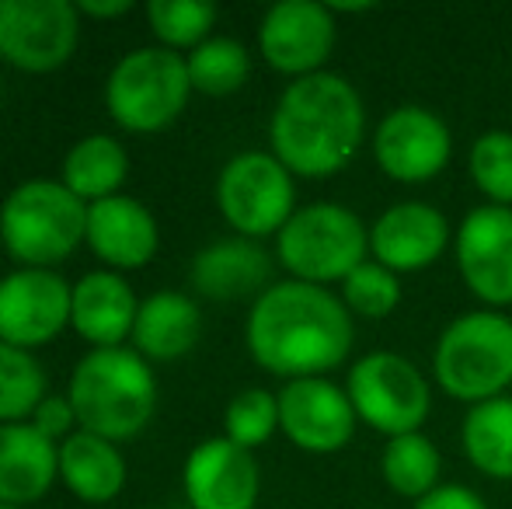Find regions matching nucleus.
Masks as SVG:
<instances>
[{
  "label": "nucleus",
  "mask_w": 512,
  "mask_h": 509,
  "mask_svg": "<svg viewBox=\"0 0 512 509\" xmlns=\"http://www.w3.org/2000/svg\"><path fill=\"white\" fill-rule=\"evenodd\" d=\"M244 342L262 370L283 381H304L349 360L356 328L349 307L328 286L283 279L251 304Z\"/></svg>",
  "instance_id": "obj_1"
},
{
  "label": "nucleus",
  "mask_w": 512,
  "mask_h": 509,
  "mask_svg": "<svg viewBox=\"0 0 512 509\" xmlns=\"http://www.w3.org/2000/svg\"><path fill=\"white\" fill-rule=\"evenodd\" d=\"M366 140V109L342 74L300 77L286 84L269 119L272 154L293 178H331L345 171Z\"/></svg>",
  "instance_id": "obj_2"
},
{
  "label": "nucleus",
  "mask_w": 512,
  "mask_h": 509,
  "mask_svg": "<svg viewBox=\"0 0 512 509\" xmlns=\"http://www.w3.org/2000/svg\"><path fill=\"white\" fill-rule=\"evenodd\" d=\"M67 398L77 412V426L112 443L133 440L150 426L157 412L154 367L136 349H91L70 374Z\"/></svg>",
  "instance_id": "obj_3"
},
{
  "label": "nucleus",
  "mask_w": 512,
  "mask_h": 509,
  "mask_svg": "<svg viewBox=\"0 0 512 509\" xmlns=\"http://www.w3.org/2000/svg\"><path fill=\"white\" fill-rule=\"evenodd\" d=\"M4 252L21 269H53L77 252L88 234V203L63 182L28 178L0 203Z\"/></svg>",
  "instance_id": "obj_4"
},
{
  "label": "nucleus",
  "mask_w": 512,
  "mask_h": 509,
  "mask_svg": "<svg viewBox=\"0 0 512 509\" xmlns=\"http://www.w3.org/2000/svg\"><path fill=\"white\" fill-rule=\"evenodd\" d=\"M432 377L443 394L467 405L502 398L512 384V318L467 311L443 328L432 349Z\"/></svg>",
  "instance_id": "obj_5"
},
{
  "label": "nucleus",
  "mask_w": 512,
  "mask_h": 509,
  "mask_svg": "<svg viewBox=\"0 0 512 509\" xmlns=\"http://www.w3.org/2000/svg\"><path fill=\"white\" fill-rule=\"evenodd\" d=\"M276 258L293 279L314 286L342 283L370 258V227L342 203L300 206L276 234Z\"/></svg>",
  "instance_id": "obj_6"
},
{
  "label": "nucleus",
  "mask_w": 512,
  "mask_h": 509,
  "mask_svg": "<svg viewBox=\"0 0 512 509\" xmlns=\"http://www.w3.org/2000/svg\"><path fill=\"white\" fill-rule=\"evenodd\" d=\"M189 98V63L164 46L126 53L105 81V109L126 133H161L182 116Z\"/></svg>",
  "instance_id": "obj_7"
},
{
  "label": "nucleus",
  "mask_w": 512,
  "mask_h": 509,
  "mask_svg": "<svg viewBox=\"0 0 512 509\" xmlns=\"http://www.w3.org/2000/svg\"><path fill=\"white\" fill-rule=\"evenodd\" d=\"M345 394L356 408V419L387 440L422 433V422L432 412V387L425 374L408 356L391 349H377L352 363Z\"/></svg>",
  "instance_id": "obj_8"
},
{
  "label": "nucleus",
  "mask_w": 512,
  "mask_h": 509,
  "mask_svg": "<svg viewBox=\"0 0 512 509\" xmlns=\"http://www.w3.org/2000/svg\"><path fill=\"white\" fill-rule=\"evenodd\" d=\"M216 210L234 234L262 241L283 231L297 213V185L272 150H244L216 175Z\"/></svg>",
  "instance_id": "obj_9"
},
{
  "label": "nucleus",
  "mask_w": 512,
  "mask_h": 509,
  "mask_svg": "<svg viewBox=\"0 0 512 509\" xmlns=\"http://www.w3.org/2000/svg\"><path fill=\"white\" fill-rule=\"evenodd\" d=\"M81 42L70 0H0V60L25 74L60 70Z\"/></svg>",
  "instance_id": "obj_10"
},
{
  "label": "nucleus",
  "mask_w": 512,
  "mask_h": 509,
  "mask_svg": "<svg viewBox=\"0 0 512 509\" xmlns=\"http://www.w3.org/2000/svg\"><path fill=\"white\" fill-rule=\"evenodd\" d=\"M338 25L331 4L317 0H279L258 25V53L276 74L293 81L321 74L335 53Z\"/></svg>",
  "instance_id": "obj_11"
},
{
  "label": "nucleus",
  "mask_w": 512,
  "mask_h": 509,
  "mask_svg": "<svg viewBox=\"0 0 512 509\" xmlns=\"http://www.w3.org/2000/svg\"><path fill=\"white\" fill-rule=\"evenodd\" d=\"M373 157L387 178L422 185L446 171L453 157V133L425 105H398L373 129Z\"/></svg>",
  "instance_id": "obj_12"
},
{
  "label": "nucleus",
  "mask_w": 512,
  "mask_h": 509,
  "mask_svg": "<svg viewBox=\"0 0 512 509\" xmlns=\"http://www.w3.org/2000/svg\"><path fill=\"white\" fill-rule=\"evenodd\" d=\"M453 258L467 290L488 307L512 304V206L481 203L457 224Z\"/></svg>",
  "instance_id": "obj_13"
},
{
  "label": "nucleus",
  "mask_w": 512,
  "mask_h": 509,
  "mask_svg": "<svg viewBox=\"0 0 512 509\" xmlns=\"http://www.w3.org/2000/svg\"><path fill=\"white\" fill-rule=\"evenodd\" d=\"M74 286L56 269H14L0 279V342L39 349L70 325Z\"/></svg>",
  "instance_id": "obj_14"
},
{
  "label": "nucleus",
  "mask_w": 512,
  "mask_h": 509,
  "mask_svg": "<svg viewBox=\"0 0 512 509\" xmlns=\"http://www.w3.org/2000/svg\"><path fill=\"white\" fill-rule=\"evenodd\" d=\"M356 408L328 377L286 381L279 391V429L304 454H338L356 436Z\"/></svg>",
  "instance_id": "obj_15"
},
{
  "label": "nucleus",
  "mask_w": 512,
  "mask_h": 509,
  "mask_svg": "<svg viewBox=\"0 0 512 509\" xmlns=\"http://www.w3.org/2000/svg\"><path fill=\"white\" fill-rule=\"evenodd\" d=\"M182 485L192 509H255L262 471L251 450L227 436H209L185 457Z\"/></svg>",
  "instance_id": "obj_16"
},
{
  "label": "nucleus",
  "mask_w": 512,
  "mask_h": 509,
  "mask_svg": "<svg viewBox=\"0 0 512 509\" xmlns=\"http://www.w3.org/2000/svg\"><path fill=\"white\" fill-rule=\"evenodd\" d=\"M453 227L443 210L422 199H405L380 213L370 224V258L405 276L436 265L450 252Z\"/></svg>",
  "instance_id": "obj_17"
},
{
  "label": "nucleus",
  "mask_w": 512,
  "mask_h": 509,
  "mask_svg": "<svg viewBox=\"0 0 512 509\" xmlns=\"http://www.w3.org/2000/svg\"><path fill=\"white\" fill-rule=\"evenodd\" d=\"M88 248L112 272L143 269L161 248V227L154 213L133 196H108L88 206Z\"/></svg>",
  "instance_id": "obj_18"
},
{
  "label": "nucleus",
  "mask_w": 512,
  "mask_h": 509,
  "mask_svg": "<svg viewBox=\"0 0 512 509\" xmlns=\"http://www.w3.org/2000/svg\"><path fill=\"white\" fill-rule=\"evenodd\" d=\"M140 297L122 272L98 269L74 283L70 297V328L95 349H115L133 339Z\"/></svg>",
  "instance_id": "obj_19"
},
{
  "label": "nucleus",
  "mask_w": 512,
  "mask_h": 509,
  "mask_svg": "<svg viewBox=\"0 0 512 509\" xmlns=\"http://www.w3.org/2000/svg\"><path fill=\"white\" fill-rule=\"evenodd\" d=\"M192 286L206 300H258L272 286V255L241 234L220 238L192 258Z\"/></svg>",
  "instance_id": "obj_20"
},
{
  "label": "nucleus",
  "mask_w": 512,
  "mask_h": 509,
  "mask_svg": "<svg viewBox=\"0 0 512 509\" xmlns=\"http://www.w3.org/2000/svg\"><path fill=\"white\" fill-rule=\"evenodd\" d=\"M60 478V443L46 440L32 422L0 426V503H39Z\"/></svg>",
  "instance_id": "obj_21"
},
{
  "label": "nucleus",
  "mask_w": 512,
  "mask_h": 509,
  "mask_svg": "<svg viewBox=\"0 0 512 509\" xmlns=\"http://www.w3.org/2000/svg\"><path fill=\"white\" fill-rule=\"evenodd\" d=\"M203 335V311L189 293L157 290L140 300V314L133 325V349L143 360L175 363L196 349Z\"/></svg>",
  "instance_id": "obj_22"
},
{
  "label": "nucleus",
  "mask_w": 512,
  "mask_h": 509,
  "mask_svg": "<svg viewBox=\"0 0 512 509\" xmlns=\"http://www.w3.org/2000/svg\"><path fill=\"white\" fill-rule=\"evenodd\" d=\"M126 475H129L126 457L105 436L77 429L74 436H67L60 443V482L81 503L91 506L112 503L126 489Z\"/></svg>",
  "instance_id": "obj_23"
},
{
  "label": "nucleus",
  "mask_w": 512,
  "mask_h": 509,
  "mask_svg": "<svg viewBox=\"0 0 512 509\" xmlns=\"http://www.w3.org/2000/svg\"><path fill=\"white\" fill-rule=\"evenodd\" d=\"M129 175V154L115 136L91 133L77 140L63 157V178L60 182L74 192L84 203H98V199L119 196L122 182Z\"/></svg>",
  "instance_id": "obj_24"
},
{
  "label": "nucleus",
  "mask_w": 512,
  "mask_h": 509,
  "mask_svg": "<svg viewBox=\"0 0 512 509\" xmlns=\"http://www.w3.org/2000/svg\"><path fill=\"white\" fill-rule=\"evenodd\" d=\"M460 443L474 468L495 482H512V394L471 405L460 426Z\"/></svg>",
  "instance_id": "obj_25"
},
{
  "label": "nucleus",
  "mask_w": 512,
  "mask_h": 509,
  "mask_svg": "<svg viewBox=\"0 0 512 509\" xmlns=\"http://www.w3.org/2000/svg\"><path fill=\"white\" fill-rule=\"evenodd\" d=\"M380 475H384L387 489L398 492L405 499H425L429 492L439 489V475H443V454L425 433H408L387 440L384 454H380Z\"/></svg>",
  "instance_id": "obj_26"
},
{
  "label": "nucleus",
  "mask_w": 512,
  "mask_h": 509,
  "mask_svg": "<svg viewBox=\"0 0 512 509\" xmlns=\"http://www.w3.org/2000/svg\"><path fill=\"white\" fill-rule=\"evenodd\" d=\"M189 81L192 91L209 98H227L241 91L251 77V53L244 42L230 35H209L203 46H196L189 56Z\"/></svg>",
  "instance_id": "obj_27"
},
{
  "label": "nucleus",
  "mask_w": 512,
  "mask_h": 509,
  "mask_svg": "<svg viewBox=\"0 0 512 509\" xmlns=\"http://www.w3.org/2000/svg\"><path fill=\"white\" fill-rule=\"evenodd\" d=\"M46 370L28 349L0 342V426L32 419L46 398Z\"/></svg>",
  "instance_id": "obj_28"
},
{
  "label": "nucleus",
  "mask_w": 512,
  "mask_h": 509,
  "mask_svg": "<svg viewBox=\"0 0 512 509\" xmlns=\"http://www.w3.org/2000/svg\"><path fill=\"white\" fill-rule=\"evenodd\" d=\"M147 25L154 32L157 46L164 49H196L213 35L216 7L206 0H150Z\"/></svg>",
  "instance_id": "obj_29"
},
{
  "label": "nucleus",
  "mask_w": 512,
  "mask_h": 509,
  "mask_svg": "<svg viewBox=\"0 0 512 509\" xmlns=\"http://www.w3.org/2000/svg\"><path fill=\"white\" fill-rule=\"evenodd\" d=\"M342 304L359 318H391L401 304V276L380 265L377 258H366L342 279Z\"/></svg>",
  "instance_id": "obj_30"
},
{
  "label": "nucleus",
  "mask_w": 512,
  "mask_h": 509,
  "mask_svg": "<svg viewBox=\"0 0 512 509\" xmlns=\"http://www.w3.org/2000/svg\"><path fill=\"white\" fill-rule=\"evenodd\" d=\"M279 429V394L265 391V387H244L230 398L227 412H223V436L234 440L237 447L255 450L272 440Z\"/></svg>",
  "instance_id": "obj_31"
},
{
  "label": "nucleus",
  "mask_w": 512,
  "mask_h": 509,
  "mask_svg": "<svg viewBox=\"0 0 512 509\" xmlns=\"http://www.w3.org/2000/svg\"><path fill=\"white\" fill-rule=\"evenodd\" d=\"M467 171L478 192L495 206H512V133L488 129L471 143Z\"/></svg>",
  "instance_id": "obj_32"
},
{
  "label": "nucleus",
  "mask_w": 512,
  "mask_h": 509,
  "mask_svg": "<svg viewBox=\"0 0 512 509\" xmlns=\"http://www.w3.org/2000/svg\"><path fill=\"white\" fill-rule=\"evenodd\" d=\"M28 422H32V426L53 443H63L67 436L77 433V429H74L77 426V412H74V405H70L67 394H46Z\"/></svg>",
  "instance_id": "obj_33"
},
{
  "label": "nucleus",
  "mask_w": 512,
  "mask_h": 509,
  "mask_svg": "<svg viewBox=\"0 0 512 509\" xmlns=\"http://www.w3.org/2000/svg\"><path fill=\"white\" fill-rule=\"evenodd\" d=\"M411 509H488L485 499L471 489V485H439L436 492H429L425 499H418Z\"/></svg>",
  "instance_id": "obj_34"
},
{
  "label": "nucleus",
  "mask_w": 512,
  "mask_h": 509,
  "mask_svg": "<svg viewBox=\"0 0 512 509\" xmlns=\"http://www.w3.org/2000/svg\"><path fill=\"white\" fill-rule=\"evenodd\" d=\"M133 11V0H77V14H88V18H122V14Z\"/></svg>",
  "instance_id": "obj_35"
},
{
  "label": "nucleus",
  "mask_w": 512,
  "mask_h": 509,
  "mask_svg": "<svg viewBox=\"0 0 512 509\" xmlns=\"http://www.w3.org/2000/svg\"><path fill=\"white\" fill-rule=\"evenodd\" d=\"M0 255H4V234H0Z\"/></svg>",
  "instance_id": "obj_36"
},
{
  "label": "nucleus",
  "mask_w": 512,
  "mask_h": 509,
  "mask_svg": "<svg viewBox=\"0 0 512 509\" xmlns=\"http://www.w3.org/2000/svg\"><path fill=\"white\" fill-rule=\"evenodd\" d=\"M0 509H21V506H4V503H0Z\"/></svg>",
  "instance_id": "obj_37"
}]
</instances>
